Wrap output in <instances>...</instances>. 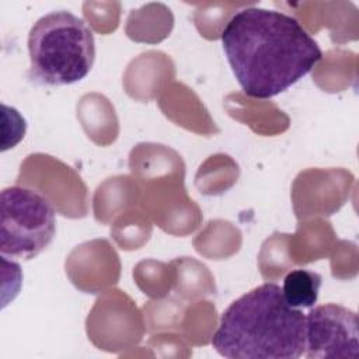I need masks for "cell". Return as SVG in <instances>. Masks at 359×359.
Wrapping results in <instances>:
<instances>
[{
  "label": "cell",
  "instance_id": "cell-1",
  "mask_svg": "<svg viewBox=\"0 0 359 359\" xmlns=\"http://www.w3.org/2000/svg\"><path fill=\"white\" fill-rule=\"evenodd\" d=\"M227 62L251 98H272L313 70L323 52L294 17L278 10H238L222 31Z\"/></svg>",
  "mask_w": 359,
  "mask_h": 359
},
{
  "label": "cell",
  "instance_id": "cell-2",
  "mask_svg": "<svg viewBox=\"0 0 359 359\" xmlns=\"http://www.w3.org/2000/svg\"><path fill=\"white\" fill-rule=\"evenodd\" d=\"M212 345L229 359H297L306 349V314L266 282L223 311Z\"/></svg>",
  "mask_w": 359,
  "mask_h": 359
},
{
  "label": "cell",
  "instance_id": "cell-3",
  "mask_svg": "<svg viewBox=\"0 0 359 359\" xmlns=\"http://www.w3.org/2000/svg\"><path fill=\"white\" fill-rule=\"evenodd\" d=\"M28 79L36 86H69L83 80L95 60L93 31L66 10L42 15L28 34Z\"/></svg>",
  "mask_w": 359,
  "mask_h": 359
},
{
  "label": "cell",
  "instance_id": "cell-4",
  "mask_svg": "<svg viewBox=\"0 0 359 359\" xmlns=\"http://www.w3.org/2000/svg\"><path fill=\"white\" fill-rule=\"evenodd\" d=\"M1 257L32 259L53 240L56 212L39 192L24 187H7L0 195Z\"/></svg>",
  "mask_w": 359,
  "mask_h": 359
},
{
  "label": "cell",
  "instance_id": "cell-5",
  "mask_svg": "<svg viewBox=\"0 0 359 359\" xmlns=\"http://www.w3.org/2000/svg\"><path fill=\"white\" fill-rule=\"evenodd\" d=\"M356 313L335 304L316 306L306 316L304 356L313 358H358Z\"/></svg>",
  "mask_w": 359,
  "mask_h": 359
},
{
  "label": "cell",
  "instance_id": "cell-6",
  "mask_svg": "<svg viewBox=\"0 0 359 359\" xmlns=\"http://www.w3.org/2000/svg\"><path fill=\"white\" fill-rule=\"evenodd\" d=\"M321 280L317 272L293 269L283 279V297L294 309H311L318 299Z\"/></svg>",
  "mask_w": 359,
  "mask_h": 359
}]
</instances>
